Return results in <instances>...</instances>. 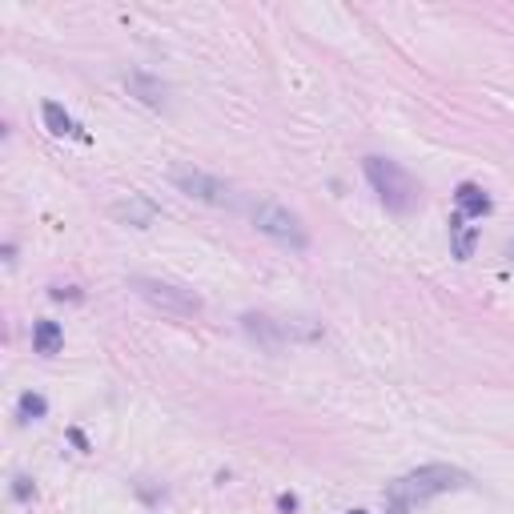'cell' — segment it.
<instances>
[{"mask_svg": "<svg viewBox=\"0 0 514 514\" xmlns=\"http://www.w3.org/2000/svg\"><path fill=\"white\" fill-rule=\"evenodd\" d=\"M12 495H17L20 502H28V498H33V479H25V474H20V479H12Z\"/></svg>", "mask_w": 514, "mask_h": 514, "instance_id": "4fadbf2b", "label": "cell"}, {"mask_svg": "<svg viewBox=\"0 0 514 514\" xmlns=\"http://www.w3.org/2000/svg\"><path fill=\"white\" fill-rule=\"evenodd\" d=\"M169 181L193 201H205V205H234V189H229L221 177L205 173L197 165H173L169 169Z\"/></svg>", "mask_w": 514, "mask_h": 514, "instance_id": "277c9868", "label": "cell"}, {"mask_svg": "<svg viewBox=\"0 0 514 514\" xmlns=\"http://www.w3.org/2000/svg\"><path fill=\"white\" fill-rule=\"evenodd\" d=\"M466 482H471L466 471L446 466V462H430V466H418V471L394 479L390 487H386V506H390V514H406V510H414V506L430 502V498L446 495V490H462Z\"/></svg>", "mask_w": 514, "mask_h": 514, "instance_id": "6da1fadb", "label": "cell"}, {"mask_svg": "<svg viewBox=\"0 0 514 514\" xmlns=\"http://www.w3.org/2000/svg\"><path fill=\"white\" fill-rule=\"evenodd\" d=\"M249 218H253V226H257V234L273 237V242L289 245V249H305V245H310V234H305L302 218L289 213L286 205H278V201H257L249 210Z\"/></svg>", "mask_w": 514, "mask_h": 514, "instance_id": "3957f363", "label": "cell"}, {"mask_svg": "<svg viewBox=\"0 0 514 514\" xmlns=\"http://www.w3.org/2000/svg\"><path fill=\"white\" fill-rule=\"evenodd\" d=\"M362 169H366L370 185H374V193L382 197V205L390 213H410L422 201L418 181H414V177H410L398 161H390V157H366V161H362Z\"/></svg>", "mask_w": 514, "mask_h": 514, "instance_id": "7a4b0ae2", "label": "cell"}, {"mask_svg": "<svg viewBox=\"0 0 514 514\" xmlns=\"http://www.w3.org/2000/svg\"><path fill=\"white\" fill-rule=\"evenodd\" d=\"M133 289H137L149 305H157V310H165V314H173V318L201 314V297L189 294V289H181V286H169V281H157V278H133Z\"/></svg>", "mask_w": 514, "mask_h": 514, "instance_id": "5b68a950", "label": "cell"}, {"mask_svg": "<svg viewBox=\"0 0 514 514\" xmlns=\"http://www.w3.org/2000/svg\"><path fill=\"white\" fill-rule=\"evenodd\" d=\"M454 201H458V213L466 221H471V218H487V213H490V197L482 193V185H474V181H462L458 189H454Z\"/></svg>", "mask_w": 514, "mask_h": 514, "instance_id": "8992f818", "label": "cell"}, {"mask_svg": "<svg viewBox=\"0 0 514 514\" xmlns=\"http://www.w3.org/2000/svg\"><path fill=\"white\" fill-rule=\"evenodd\" d=\"M49 294H53V297H57V302H65V297H77V289H65V286H53V289H49Z\"/></svg>", "mask_w": 514, "mask_h": 514, "instance_id": "9a60e30c", "label": "cell"}, {"mask_svg": "<svg viewBox=\"0 0 514 514\" xmlns=\"http://www.w3.org/2000/svg\"><path fill=\"white\" fill-rule=\"evenodd\" d=\"M129 85L145 93V101H149V105H161V93H165V88H161V85H153V81H145V77H141V73H137V77L129 81Z\"/></svg>", "mask_w": 514, "mask_h": 514, "instance_id": "7c38bea8", "label": "cell"}, {"mask_svg": "<svg viewBox=\"0 0 514 514\" xmlns=\"http://www.w3.org/2000/svg\"><path fill=\"white\" fill-rule=\"evenodd\" d=\"M349 514H366V510H349Z\"/></svg>", "mask_w": 514, "mask_h": 514, "instance_id": "2e32d148", "label": "cell"}, {"mask_svg": "<svg viewBox=\"0 0 514 514\" xmlns=\"http://www.w3.org/2000/svg\"><path fill=\"white\" fill-rule=\"evenodd\" d=\"M17 414H20V422H36V418H44L49 414V402L41 398V394H20V402H17Z\"/></svg>", "mask_w": 514, "mask_h": 514, "instance_id": "8fae6325", "label": "cell"}, {"mask_svg": "<svg viewBox=\"0 0 514 514\" xmlns=\"http://www.w3.org/2000/svg\"><path fill=\"white\" fill-rule=\"evenodd\" d=\"M113 218H121V221H129V226H137V229H145L149 221L157 218V205L149 197H141V193H133L125 205H113Z\"/></svg>", "mask_w": 514, "mask_h": 514, "instance_id": "ba28073f", "label": "cell"}, {"mask_svg": "<svg viewBox=\"0 0 514 514\" xmlns=\"http://www.w3.org/2000/svg\"><path fill=\"white\" fill-rule=\"evenodd\" d=\"M41 113H44V125H49V133H53V137H85V133L77 129V121H73V117L65 113L57 101H44Z\"/></svg>", "mask_w": 514, "mask_h": 514, "instance_id": "30bf717a", "label": "cell"}, {"mask_svg": "<svg viewBox=\"0 0 514 514\" xmlns=\"http://www.w3.org/2000/svg\"><path fill=\"white\" fill-rule=\"evenodd\" d=\"M278 510H281V514H294V510H297V498H294V495H281V498H278Z\"/></svg>", "mask_w": 514, "mask_h": 514, "instance_id": "5bb4252c", "label": "cell"}, {"mask_svg": "<svg viewBox=\"0 0 514 514\" xmlns=\"http://www.w3.org/2000/svg\"><path fill=\"white\" fill-rule=\"evenodd\" d=\"M450 242H454V257H458V262H471L474 245H479V229L462 218V213H454L450 218Z\"/></svg>", "mask_w": 514, "mask_h": 514, "instance_id": "52a82bcc", "label": "cell"}, {"mask_svg": "<svg viewBox=\"0 0 514 514\" xmlns=\"http://www.w3.org/2000/svg\"><path fill=\"white\" fill-rule=\"evenodd\" d=\"M61 341H65V330L53 322V318H41V322L33 326V349H36V354H44V357L57 354Z\"/></svg>", "mask_w": 514, "mask_h": 514, "instance_id": "9c48e42d", "label": "cell"}]
</instances>
